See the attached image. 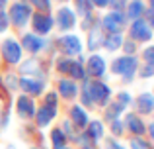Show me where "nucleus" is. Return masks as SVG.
<instances>
[{"mask_svg":"<svg viewBox=\"0 0 154 149\" xmlns=\"http://www.w3.org/2000/svg\"><path fill=\"white\" fill-rule=\"evenodd\" d=\"M53 22L57 24V28H59L60 31H70L72 28L76 26V14H74V10L63 6V8H59V12H57Z\"/></svg>","mask_w":154,"mask_h":149,"instance_id":"0eeeda50","label":"nucleus"},{"mask_svg":"<svg viewBox=\"0 0 154 149\" xmlns=\"http://www.w3.org/2000/svg\"><path fill=\"white\" fill-rule=\"evenodd\" d=\"M59 47L64 55L70 57V55H78L80 51H82V41H80L78 35L68 34V35H63V37L59 39Z\"/></svg>","mask_w":154,"mask_h":149,"instance_id":"6e6552de","label":"nucleus"},{"mask_svg":"<svg viewBox=\"0 0 154 149\" xmlns=\"http://www.w3.org/2000/svg\"><path fill=\"white\" fill-rule=\"evenodd\" d=\"M143 57H144V63H154V45H148L144 49Z\"/></svg>","mask_w":154,"mask_h":149,"instance_id":"e433bc0d","label":"nucleus"},{"mask_svg":"<svg viewBox=\"0 0 154 149\" xmlns=\"http://www.w3.org/2000/svg\"><path fill=\"white\" fill-rule=\"evenodd\" d=\"M51 143H53V149H64L66 147V134L63 130H53L51 131Z\"/></svg>","mask_w":154,"mask_h":149,"instance_id":"393cba45","label":"nucleus"},{"mask_svg":"<svg viewBox=\"0 0 154 149\" xmlns=\"http://www.w3.org/2000/svg\"><path fill=\"white\" fill-rule=\"evenodd\" d=\"M74 6H76V12L74 14L78 16H84V18H92V2L90 0H74Z\"/></svg>","mask_w":154,"mask_h":149,"instance_id":"bb28decb","label":"nucleus"},{"mask_svg":"<svg viewBox=\"0 0 154 149\" xmlns=\"http://www.w3.org/2000/svg\"><path fill=\"white\" fill-rule=\"evenodd\" d=\"M4 84H6V88H8V90H18V84H20V80L18 79H16V76L14 75H8L6 76V79H4Z\"/></svg>","mask_w":154,"mask_h":149,"instance_id":"7c9ffc66","label":"nucleus"},{"mask_svg":"<svg viewBox=\"0 0 154 149\" xmlns=\"http://www.w3.org/2000/svg\"><path fill=\"white\" fill-rule=\"evenodd\" d=\"M29 18H31V6L27 2H14L12 8L8 10V20L16 28H23Z\"/></svg>","mask_w":154,"mask_h":149,"instance_id":"7ed1b4c3","label":"nucleus"},{"mask_svg":"<svg viewBox=\"0 0 154 149\" xmlns=\"http://www.w3.org/2000/svg\"><path fill=\"white\" fill-rule=\"evenodd\" d=\"M90 2H92V6H98V8L109 6V0H90Z\"/></svg>","mask_w":154,"mask_h":149,"instance_id":"a19ab883","label":"nucleus"},{"mask_svg":"<svg viewBox=\"0 0 154 149\" xmlns=\"http://www.w3.org/2000/svg\"><path fill=\"white\" fill-rule=\"evenodd\" d=\"M70 118H72V124H74L76 128H86L88 122H90V118H88L86 110H84L82 106H72L70 108Z\"/></svg>","mask_w":154,"mask_h":149,"instance_id":"f3484780","label":"nucleus"},{"mask_svg":"<svg viewBox=\"0 0 154 149\" xmlns=\"http://www.w3.org/2000/svg\"><path fill=\"white\" fill-rule=\"evenodd\" d=\"M111 69L115 75L125 76L127 80H131V76L137 73L139 69V59L135 55H125V57H117L115 61L111 63Z\"/></svg>","mask_w":154,"mask_h":149,"instance_id":"f03ea898","label":"nucleus"},{"mask_svg":"<svg viewBox=\"0 0 154 149\" xmlns=\"http://www.w3.org/2000/svg\"><path fill=\"white\" fill-rule=\"evenodd\" d=\"M68 76H70L72 80H82L84 76H86V71H84V67H82V61H72L70 63V67H68Z\"/></svg>","mask_w":154,"mask_h":149,"instance_id":"b1692460","label":"nucleus"},{"mask_svg":"<svg viewBox=\"0 0 154 149\" xmlns=\"http://www.w3.org/2000/svg\"><path fill=\"white\" fill-rule=\"evenodd\" d=\"M57 104H59V94H57V92H49V94H45V106L57 108Z\"/></svg>","mask_w":154,"mask_h":149,"instance_id":"473e14b6","label":"nucleus"},{"mask_svg":"<svg viewBox=\"0 0 154 149\" xmlns=\"http://www.w3.org/2000/svg\"><path fill=\"white\" fill-rule=\"evenodd\" d=\"M103 43V34L100 28H92L90 30V35H88V49L90 51H96L98 47H102Z\"/></svg>","mask_w":154,"mask_h":149,"instance_id":"4be33fe9","label":"nucleus"},{"mask_svg":"<svg viewBox=\"0 0 154 149\" xmlns=\"http://www.w3.org/2000/svg\"><path fill=\"white\" fill-rule=\"evenodd\" d=\"M123 130H125V126H123L121 120H113V122H111V134L113 135H121V134H123Z\"/></svg>","mask_w":154,"mask_h":149,"instance_id":"72a5a7b5","label":"nucleus"},{"mask_svg":"<svg viewBox=\"0 0 154 149\" xmlns=\"http://www.w3.org/2000/svg\"><path fill=\"white\" fill-rule=\"evenodd\" d=\"M64 149H70V147H64Z\"/></svg>","mask_w":154,"mask_h":149,"instance_id":"8fccbe9b","label":"nucleus"},{"mask_svg":"<svg viewBox=\"0 0 154 149\" xmlns=\"http://www.w3.org/2000/svg\"><path fill=\"white\" fill-rule=\"evenodd\" d=\"M152 96H154V94H152Z\"/></svg>","mask_w":154,"mask_h":149,"instance_id":"3c124183","label":"nucleus"},{"mask_svg":"<svg viewBox=\"0 0 154 149\" xmlns=\"http://www.w3.org/2000/svg\"><path fill=\"white\" fill-rule=\"evenodd\" d=\"M117 102L127 106V104L131 102V94H129V92H119V94H117Z\"/></svg>","mask_w":154,"mask_h":149,"instance_id":"58836bf2","label":"nucleus"},{"mask_svg":"<svg viewBox=\"0 0 154 149\" xmlns=\"http://www.w3.org/2000/svg\"><path fill=\"white\" fill-rule=\"evenodd\" d=\"M84 90L90 94L92 102L102 104V106H107L109 98H111L109 86L105 83H102V80H86V83H84Z\"/></svg>","mask_w":154,"mask_h":149,"instance_id":"f257e3e1","label":"nucleus"},{"mask_svg":"<svg viewBox=\"0 0 154 149\" xmlns=\"http://www.w3.org/2000/svg\"><path fill=\"white\" fill-rule=\"evenodd\" d=\"M18 86L22 88V90H26L27 94L37 96V94L43 92V80L41 79H31V76H22Z\"/></svg>","mask_w":154,"mask_h":149,"instance_id":"ddd939ff","label":"nucleus"},{"mask_svg":"<svg viewBox=\"0 0 154 149\" xmlns=\"http://www.w3.org/2000/svg\"><path fill=\"white\" fill-rule=\"evenodd\" d=\"M127 126H129V130H131V134H135L137 138L146 131V126L143 124V120H140L137 114H129L127 116Z\"/></svg>","mask_w":154,"mask_h":149,"instance_id":"aec40b11","label":"nucleus"},{"mask_svg":"<svg viewBox=\"0 0 154 149\" xmlns=\"http://www.w3.org/2000/svg\"><path fill=\"white\" fill-rule=\"evenodd\" d=\"M22 41H23V49H27L29 53H39L41 49L47 47V41L43 37H39L37 34H26L22 37Z\"/></svg>","mask_w":154,"mask_h":149,"instance_id":"f8f14e48","label":"nucleus"},{"mask_svg":"<svg viewBox=\"0 0 154 149\" xmlns=\"http://www.w3.org/2000/svg\"><path fill=\"white\" fill-rule=\"evenodd\" d=\"M127 18H131V20H139V18H143V14H144V10H146V6H144V2L143 0H131V2H127Z\"/></svg>","mask_w":154,"mask_h":149,"instance_id":"a211bd4d","label":"nucleus"},{"mask_svg":"<svg viewBox=\"0 0 154 149\" xmlns=\"http://www.w3.org/2000/svg\"><path fill=\"white\" fill-rule=\"evenodd\" d=\"M135 108L139 114H152L154 112V96L150 92H143L137 96L135 100Z\"/></svg>","mask_w":154,"mask_h":149,"instance_id":"4468645a","label":"nucleus"},{"mask_svg":"<svg viewBox=\"0 0 154 149\" xmlns=\"http://www.w3.org/2000/svg\"><path fill=\"white\" fill-rule=\"evenodd\" d=\"M70 63H72L70 57H60L59 61H57V71H59V73H63V75H66V73H68V67H70Z\"/></svg>","mask_w":154,"mask_h":149,"instance_id":"cd10ccee","label":"nucleus"},{"mask_svg":"<svg viewBox=\"0 0 154 149\" xmlns=\"http://www.w3.org/2000/svg\"><path fill=\"white\" fill-rule=\"evenodd\" d=\"M33 149H41V147H33Z\"/></svg>","mask_w":154,"mask_h":149,"instance_id":"09e8293b","label":"nucleus"},{"mask_svg":"<svg viewBox=\"0 0 154 149\" xmlns=\"http://www.w3.org/2000/svg\"><path fill=\"white\" fill-rule=\"evenodd\" d=\"M16 108H18V114H20V118H23V120H29V118H33L35 116V102H33V98H29L27 94H23V96H20L18 98V104H16Z\"/></svg>","mask_w":154,"mask_h":149,"instance_id":"9b49d317","label":"nucleus"},{"mask_svg":"<svg viewBox=\"0 0 154 149\" xmlns=\"http://www.w3.org/2000/svg\"><path fill=\"white\" fill-rule=\"evenodd\" d=\"M150 10H154V0H150Z\"/></svg>","mask_w":154,"mask_h":149,"instance_id":"49530a36","label":"nucleus"},{"mask_svg":"<svg viewBox=\"0 0 154 149\" xmlns=\"http://www.w3.org/2000/svg\"><path fill=\"white\" fill-rule=\"evenodd\" d=\"M102 45L105 47L107 51H115L123 45V35L121 34H109V35H103V43Z\"/></svg>","mask_w":154,"mask_h":149,"instance_id":"5701e85b","label":"nucleus"},{"mask_svg":"<svg viewBox=\"0 0 154 149\" xmlns=\"http://www.w3.org/2000/svg\"><path fill=\"white\" fill-rule=\"evenodd\" d=\"M131 149H152L148 141H144L143 138H133L131 139Z\"/></svg>","mask_w":154,"mask_h":149,"instance_id":"c756f323","label":"nucleus"},{"mask_svg":"<svg viewBox=\"0 0 154 149\" xmlns=\"http://www.w3.org/2000/svg\"><path fill=\"white\" fill-rule=\"evenodd\" d=\"M6 4H8V0H0V10H2V8L6 6Z\"/></svg>","mask_w":154,"mask_h":149,"instance_id":"a18cd8bd","label":"nucleus"},{"mask_svg":"<svg viewBox=\"0 0 154 149\" xmlns=\"http://www.w3.org/2000/svg\"><path fill=\"white\" fill-rule=\"evenodd\" d=\"M131 39L135 43L150 41L152 39V30H150V26H148L146 20H143V18L133 20V24H131Z\"/></svg>","mask_w":154,"mask_h":149,"instance_id":"423d86ee","label":"nucleus"},{"mask_svg":"<svg viewBox=\"0 0 154 149\" xmlns=\"http://www.w3.org/2000/svg\"><path fill=\"white\" fill-rule=\"evenodd\" d=\"M31 6H35L39 12H49L51 10V0H29Z\"/></svg>","mask_w":154,"mask_h":149,"instance_id":"c85d7f7f","label":"nucleus"},{"mask_svg":"<svg viewBox=\"0 0 154 149\" xmlns=\"http://www.w3.org/2000/svg\"><path fill=\"white\" fill-rule=\"evenodd\" d=\"M109 149H125L123 145H119L117 141H109Z\"/></svg>","mask_w":154,"mask_h":149,"instance_id":"37998d69","label":"nucleus"},{"mask_svg":"<svg viewBox=\"0 0 154 149\" xmlns=\"http://www.w3.org/2000/svg\"><path fill=\"white\" fill-rule=\"evenodd\" d=\"M148 26H152L150 30H154V10L148 12Z\"/></svg>","mask_w":154,"mask_h":149,"instance_id":"79ce46f5","label":"nucleus"},{"mask_svg":"<svg viewBox=\"0 0 154 149\" xmlns=\"http://www.w3.org/2000/svg\"><path fill=\"white\" fill-rule=\"evenodd\" d=\"M127 2L129 0H109V6H111L113 12H121L127 8Z\"/></svg>","mask_w":154,"mask_h":149,"instance_id":"2f4dec72","label":"nucleus"},{"mask_svg":"<svg viewBox=\"0 0 154 149\" xmlns=\"http://www.w3.org/2000/svg\"><path fill=\"white\" fill-rule=\"evenodd\" d=\"M22 73H23V76L37 75V79H41V69H39L37 59H29L27 63H23V65H22Z\"/></svg>","mask_w":154,"mask_h":149,"instance_id":"a878e982","label":"nucleus"},{"mask_svg":"<svg viewBox=\"0 0 154 149\" xmlns=\"http://www.w3.org/2000/svg\"><path fill=\"white\" fill-rule=\"evenodd\" d=\"M57 116V108H51V106H45L43 104L39 110H35V118H37V126L45 128L51 124V120H55Z\"/></svg>","mask_w":154,"mask_h":149,"instance_id":"dca6fc26","label":"nucleus"},{"mask_svg":"<svg viewBox=\"0 0 154 149\" xmlns=\"http://www.w3.org/2000/svg\"><path fill=\"white\" fill-rule=\"evenodd\" d=\"M121 47L125 49V53H127V55H133V53L137 51V43L133 41V39H131V41H127V43H123Z\"/></svg>","mask_w":154,"mask_h":149,"instance_id":"4c0bfd02","label":"nucleus"},{"mask_svg":"<svg viewBox=\"0 0 154 149\" xmlns=\"http://www.w3.org/2000/svg\"><path fill=\"white\" fill-rule=\"evenodd\" d=\"M2 57L10 65H18L22 61V45L14 37H8L2 41Z\"/></svg>","mask_w":154,"mask_h":149,"instance_id":"20e7f679","label":"nucleus"},{"mask_svg":"<svg viewBox=\"0 0 154 149\" xmlns=\"http://www.w3.org/2000/svg\"><path fill=\"white\" fill-rule=\"evenodd\" d=\"M123 112H125L123 104H119V102H107V106H105V120H107V122L119 120Z\"/></svg>","mask_w":154,"mask_h":149,"instance_id":"412c9836","label":"nucleus"},{"mask_svg":"<svg viewBox=\"0 0 154 149\" xmlns=\"http://www.w3.org/2000/svg\"><path fill=\"white\" fill-rule=\"evenodd\" d=\"M31 22H33V31L39 35H47L53 30V24H55L53 18L49 16V12H37V14H33Z\"/></svg>","mask_w":154,"mask_h":149,"instance_id":"1a4fd4ad","label":"nucleus"},{"mask_svg":"<svg viewBox=\"0 0 154 149\" xmlns=\"http://www.w3.org/2000/svg\"><path fill=\"white\" fill-rule=\"evenodd\" d=\"M86 73H90V76H94V79H102L105 75V59L96 53L90 55L86 63Z\"/></svg>","mask_w":154,"mask_h":149,"instance_id":"9d476101","label":"nucleus"},{"mask_svg":"<svg viewBox=\"0 0 154 149\" xmlns=\"http://www.w3.org/2000/svg\"><path fill=\"white\" fill-rule=\"evenodd\" d=\"M125 20H127V16L123 12H109V14L103 16L102 28L105 31H109V34H121L125 28Z\"/></svg>","mask_w":154,"mask_h":149,"instance_id":"39448f33","label":"nucleus"},{"mask_svg":"<svg viewBox=\"0 0 154 149\" xmlns=\"http://www.w3.org/2000/svg\"><path fill=\"white\" fill-rule=\"evenodd\" d=\"M154 75V63H146V65L140 69V76L143 79H148V76H152Z\"/></svg>","mask_w":154,"mask_h":149,"instance_id":"f704fd0d","label":"nucleus"},{"mask_svg":"<svg viewBox=\"0 0 154 149\" xmlns=\"http://www.w3.org/2000/svg\"><path fill=\"white\" fill-rule=\"evenodd\" d=\"M8 26H10V20H8V14H6V12H2V10H0V34L8 30Z\"/></svg>","mask_w":154,"mask_h":149,"instance_id":"c9c22d12","label":"nucleus"},{"mask_svg":"<svg viewBox=\"0 0 154 149\" xmlns=\"http://www.w3.org/2000/svg\"><path fill=\"white\" fill-rule=\"evenodd\" d=\"M59 94L66 100H72L78 96V86H76V80L72 79H60L59 80Z\"/></svg>","mask_w":154,"mask_h":149,"instance_id":"2eb2a0df","label":"nucleus"},{"mask_svg":"<svg viewBox=\"0 0 154 149\" xmlns=\"http://www.w3.org/2000/svg\"><path fill=\"white\" fill-rule=\"evenodd\" d=\"M82 104H84V106H92V104H94L92 98H90V94H88L86 90H82Z\"/></svg>","mask_w":154,"mask_h":149,"instance_id":"ea45409f","label":"nucleus"},{"mask_svg":"<svg viewBox=\"0 0 154 149\" xmlns=\"http://www.w3.org/2000/svg\"><path fill=\"white\" fill-rule=\"evenodd\" d=\"M148 130H150V138H152V141H154V124H150V128H148Z\"/></svg>","mask_w":154,"mask_h":149,"instance_id":"c03bdc74","label":"nucleus"},{"mask_svg":"<svg viewBox=\"0 0 154 149\" xmlns=\"http://www.w3.org/2000/svg\"><path fill=\"white\" fill-rule=\"evenodd\" d=\"M84 149H92V147H84Z\"/></svg>","mask_w":154,"mask_h":149,"instance_id":"de8ad7c7","label":"nucleus"},{"mask_svg":"<svg viewBox=\"0 0 154 149\" xmlns=\"http://www.w3.org/2000/svg\"><path fill=\"white\" fill-rule=\"evenodd\" d=\"M86 138L90 139V141H100V139L103 138V124L98 122V120L88 122V126H86Z\"/></svg>","mask_w":154,"mask_h":149,"instance_id":"6ab92c4d","label":"nucleus"}]
</instances>
